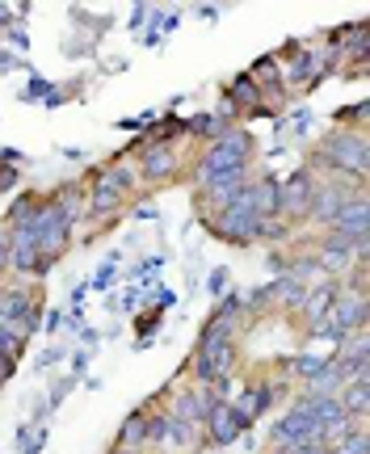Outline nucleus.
Segmentation results:
<instances>
[{
    "instance_id": "obj_1",
    "label": "nucleus",
    "mask_w": 370,
    "mask_h": 454,
    "mask_svg": "<svg viewBox=\"0 0 370 454\" xmlns=\"http://www.w3.org/2000/svg\"><path fill=\"white\" fill-rule=\"evenodd\" d=\"M248 160V135L244 130H224L215 144H210L207 160H202V181L219 177V173H236Z\"/></svg>"
},
{
    "instance_id": "obj_2",
    "label": "nucleus",
    "mask_w": 370,
    "mask_h": 454,
    "mask_svg": "<svg viewBox=\"0 0 370 454\" xmlns=\"http://www.w3.org/2000/svg\"><path fill=\"white\" fill-rule=\"evenodd\" d=\"M320 160L324 164H333L337 173H354V177H362L366 173V139L362 135H333L328 144H324L320 152Z\"/></svg>"
},
{
    "instance_id": "obj_3",
    "label": "nucleus",
    "mask_w": 370,
    "mask_h": 454,
    "mask_svg": "<svg viewBox=\"0 0 370 454\" xmlns=\"http://www.w3.org/2000/svg\"><path fill=\"white\" fill-rule=\"evenodd\" d=\"M257 215H253V207H248V190H244L232 207H224V211L210 219V227H215V236H224V240H253L257 236Z\"/></svg>"
},
{
    "instance_id": "obj_4",
    "label": "nucleus",
    "mask_w": 370,
    "mask_h": 454,
    "mask_svg": "<svg viewBox=\"0 0 370 454\" xmlns=\"http://www.w3.org/2000/svg\"><path fill=\"white\" fill-rule=\"evenodd\" d=\"M270 442H274V446H282V450H290V446H303V442H320V421H316L307 408H295V412H287V417L274 425Z\"/></svg>"
},
{
    "instance_id": "obj_5",
    "label": "nucleus",
    "mask_w": 370,
    "mask_h": 454,
    "mask_svg": "<svg viewBox=\"0 0 370 454\" xmlns=\"http://www.w3.org/2000/svg\"><path fill=\"white\" fill-rule=\"evenodd\" d=\"M354 198H362L354 190V185H345V181H324V185H316V198H311V219H320V223H333Z\"/></svg>"
},
{
    "instance_id": "obj_6",
    "label": "nucleus",
    "mask_w": 370,
    "mask_h": 454,
    "mask_svg": "<svg viewBox=\"0 0 370 454\" xmlns=\"http://www.w3.org/2000/svg\"><path fill=\"white\" fill-rule=\"evenodd\" d=\"M130 185H135V173H130V168H110V173H101L93 185V215L118 211V202H122V194H127Z\"/></svg>"
},
{
    "instance_id": "obj_7",
    "label": "nucleus",
    "mask_w": 370,
    "mask_h": 454,
    "mask_svg": "<svg viewBox=\"0 0 370 454\" xmlns=\"http://www.w3.org/2000/svg\"><path fill=\"white\" fill-rule=\"evenodd\" d=\"M38 311H34L30 294L26 291H4L0 294V328H9V333H17V337L26 340V333H30L38 320H34Z\"/></svg>"
},
{
    "instance_id": "obj_8",
    "label": "nucleus",
    "mask_w": 370,
    "mask_h": 454,
    "mask_svg": "<svg viewBox=\"0 0 370 454\" xmlns=\"http://www.w3.org/2000/svg\"><path fill=\"white\" fill-rule=\"evenodd\" d=\"M9 265L21 270V274H38V270H47L43 257H38V236H34L30 223L13 227V236H9Z\"/></svg>"
},
{
    "instance_id": "obj_9",
    "label": "nucleus",
    "mask_w": 370,
    "mask_h": 454,
    "mask_svg": "<svg viewBox=\"0 0 370 454\" xmlns=\"http://www.w3.org/2000/svg\"><path fill=\"white\" fill-rule=\"evenodd\" d=\"M311 198H316V181H311V173H295L287 185H278V211L307 215L311 211Z\"/></svg>"
},
{
    "instance_id": "obj_10",
    "label": "nucleus",
    "mask_w": 370,
    "mask_h": 454,
    "mask_svg": "<svg viewBox=\"0 0 370 454\" xmlns=\"http://www.w3.org/2000/svg\"><path fill=\"white\" fill-rule=\"evenodd\" d=\"M210 429V438L219 442V446H227V442H236L240 438V429H244V421H240V412L232 404H224V400H215V404L207 408V421H202Z\"/></svg>"
},
{
    "instance_id": "obj_11",
    "label": "nucleus",
    "mask_w": 370,
    "mask_h": 454,
    "mask_svg": "<svg viewBox=\"0 0 370 454\" xmlns=\"http://www.w3.org/2000/svg\"><path fill=\"white\" fill-rule=\"evenodd\" d=\"M202 185H207L210 207H215V211L232 207V202H236V198L248 190V185H244V168H236V173H219V177H207Z\"/></svg>"
},
{
    "instance_id": "obj_12",
    "label": "nucleus",
    "mask_w": 370,
    "mask_h": 454,
    "mask_svg": "<svg viewBox=\"0 0 370 454\" xmlns=\"http://www.w3.org/2000/svg\"><path fill=\"white\" fill-rule=\"evenodd\" d=\"M350 261H358V240H345V236L333 231V236L320 244V265L328 270V274H345Z\"/></svg>"
},
{
    "instance_id": "obj_13",
    "label": "nucleus",
    "mask_w": 370,
    "mask_h": 454,
    "mask_svg": "<svg viewBox=\"0 0 370 454\" xmlns=\"http://www.w3.org/2000/svg\"><path fill=\"white\" fill-rule=\"evenodd\" d=\"M333 231L345 236V240H366V198H354V202L333 219Z\"/></svg>"
},
{
    "instance_id": "obj_14",
    "label": "nucleus",
    "mask_w": 370,
    "mask_h": 454,
    "mask_svg": "<svg viewBox=\"0 0 370 454\" xmlns=\"http://www.w3.org/2000/svg\"><path fill=\"white\" fill-rule=\"evenodd\" d=\"M337 286H316V291H307L303 294V311L316 320V325H324V316L333 311V303H337Z\"/></svg>"
},
{
    "instance_id": "obj_15",
    "label": "nucleus",
    "mask_w": 370,
    "mask_h": 454,
    "mask_svg": "<svg viewBox=\"0 0 370 454\" xmlns=\"http://www.w3.org/2000/svg\"><path fill=\"white\" fill-rule=\"evenodd\" d=\"M366 400H370V383H366V374H354V383H350V391L341 395V408H345V417H366Z\"/></svg>"
},
{
    "instance_id": "obj_16",
    "label": "nucleus",
    "mask_w": 370,
    "mask_h": 454,
    "mask_svg": "<svg viewBox=\"0 0 370 454\" xmlns=\"http://www.w3.org/2000/svg\"><path fill=\"white\" fill-rule=\"evenodd\" d=\"M177 168V156H173V147H147L144 156V177H164V173H173Z\"/></svg>"
},
{
    "instance_id": "obj_17",
    "label": "nucleus",
    "mask_w": 370,
    "mask_h": 454,
    "mask_svg": "<svg viewBox=\"0 0 370 454\" xmlns=\"http://www.w3.org/2000/svg\"><path fill=\"white\" fill-rule=\"evenodd\" d=\"M337 387H345V374L337 362H324V371L311 379V395H333Z\"/></svg>"
},
{
    "instance_id": "obj_18",
    "label": "nucleus",
    "mask_w": 370,
    "mask_h": 454,
    "mask_svg": "<svg viewBox=\"0 0 370 454\" xmlns=\"http://www.w3.org/2000/svg\"><path fill=\"white\" fill-rule=\"evenodd\" d=\"M147 438V417H127V425H122V434H118V450H130L135 442H144Z\"/></svg>"
},
{
    "instance_id": "obj_19",
    "label": "nucleus",
    "mask_w": 370,
    "mask_h": 454,
    "mask_svg": "<svg viewBox=\"0 0 370 454\" xmlns=\"http://www.w3.org/2000/svg\"><path fill=\"white\" fill-rule=\"evenodd\" d=\"M232 101H240L244 110H257L261 93H257V84H253V76H240V81L232 84Z\"/></svg>"
},
{
    "instance_id": "obj_20",
    "label": "nucleus",
    "mask_w": 370,
    "mask_h": 454,
    "mask_svg": "<svg viewBox=\"0 0 370 454\" xmlns=\"http://www.w3.org/2000/svg\"><path fill=\"white\" fill-rule=\"evenodd\" d=\"M328 454H366V434L362 429H354L345 442H337V446H328Z\"/></svg>"
},
{
    "instance_id": "obj_21",
    "label": "nucleus",
    "mask_w": 370,
    "mask_h": 454,
    "mask_svg": "<svg viewBox=\"0 0 370 454\" xmlns=\"http://www.w3.org/2000/svg\"><path fill=\"white\" fill-rule=\"evenodd\" d=\"M17 349H21V337H17V333H9V328H0V362H9V366H13Z\"/></svg>"
},
{
    "instance_id": "obj_22",
    "label": "nucleus",
    "mask_w": 370,
    "mask_h": 454,
    "mask_svg": "<svg viewBox=\"0 0 370 454\" xmlns=\"http://www.w3.org/2000/svg\"><path fill=\"white\" fill-rule=\"evenodd\" d=\"M295 371L307 374V379H316V374L324 371V362H320V357H299V362H295Z\"/></svg>"
},
{
    "instance_id": "obj_23",
    "label": "nucleus",
    "mask_w": 370,
    "mask_h": 454,
    "mask_svg": "<svg viewBox=\"0 0 370 454\" xmlns=\"http://www.w3.org/2000/svg\"><path fill=\"white\" fill-rule=\"evenodd\" d=\"M38 446H43V429H38V434H34V429H26V434H21V454H34Z\"/></svg>"
},
{
    "instance_id": "obj_24",
    "label": "nucleus",
    "mask_w": 370,
    "mask_h": 454,
    "mask_svg": "<svg viewBox=\"0 0 370 454\" xmlns=\"http://www.w3.org/2000/svg\"><path fill=\"white\" fill-rule=\"evenodd\" d=\"M4 261H9V236L0 231V274H4Z\"/></svg>"
},
{
    "instance_id": "obj_25",
    "label": "nucleus",
    "mask_w": 370,
    "mask_h": 454,
    "mask_svg": "<svg viewBox=\"0 0 370 454\" xmlns=\"http://www.w3.org/2000/svg\"><path fill=\"white\" fill-rule=\"evenodd\" d=\"M4 374H9V362H0V379H4Z\"/></svg>"
},
{
    "instance_id": "obj_26",
    "label": "nucleus",
    "mask_w": 370,
    "mask_h": 454,
    "mask_svg": "<svg viewBox=\"0 0 370 454\" xmlns=\"http://www.w3.org/2000/svg\"><path fill=\"white\" fill-rule=\"evenodd\" d=\"M278 454H287V450H278Z\"/></svg>"
}]
</instances>
